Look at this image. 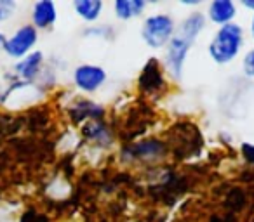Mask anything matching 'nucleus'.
<instances>
[{
	"mask_svg": "<svg viewBox=\"0 0 254 222\" xmlns=\"http://www.w3.org/2000/svg\"><path fill=\"white\" fill-rule=\"evenodd\" d=\"M242 47V28L239 25H225L216 33L209 45V54L219 64L230 63Z\"/></svg>",
	"mask_w": 254,
	"mask_h": 222,
	"instance_id": "nucleus-1",
	"label": "nucleus"
},
{
	"mask_svg": "<svg viewBox=\"0 0 254 222\" xmlns=\"http://www.w3.org/2000/svg\"><path fill=\"white\" fill-rule=\"evenodd\" d=\"M174 32V21L173 18L166 14L152 16L145 21L143 26V39L150 47H164L169 42L171 35Z\"/></svg>",
	"mask_w": 254,
	"mask_h": 222,
	"instance_id": "nucleus-2",
	"label": "nucleus"
},
{
	"mask_svg": "<svg viewBox=\"0 0 254 222\" xmlns=\"http://www.w3.org/2000/svg\"><path fill=\"white\" fill-rule=\"evenodd\" d=\"M37 42V32L33 26H21L9 40H5L4 50L11 57H23Z\"/></svg>",
	"mask_w": 254,
	"mask_h": 222,
	"instance_id": "nucleus-3",
	"label": "nucleus"
},
{
	"mask_svg": "<svg viewBox=\"0 0 254 222\" xmlns=\"http://www.w3.org/2000/svg\"><path fill=\"white\" fill-rule=\"evenodd\" d=\"M191 42L185 37H181L180 33L173 37L169 40V45H167V66H169L171 73L176 78H180L181 70H183V63L185 57H187V52L190 49Z\"/></svg>",
	"mask_w": 254,
	"mask_h": 222,
	"instance_id": "nucleus-4",
	"label": "nucleus"
},
{
	"mask_svg": "<svg viewBox=\"0 0 254 222\" xmlns=\"http://www.w3.org/2000/svg\"><path fill=\"white\" fill-rule=\"evenodd\" d=\"M106 80V73L103 68L92 66V64H84L75 70V84L85 92H92L98 87H101L103 82Z\"/></svg>",
	"mask_w": 254,
	"mask_h": 222,
	"instance_id": "nucleus-5",
	"label": "nucleus"
},
{
	"mask_svg": "<svg viewBox=\"0 0 254 222\" xmlns=\"http://www.w3.org/2000/svg\"><path fill=\"white\" fill-rule=\"evenodd\" d=\"M126 153H129V158L132 160H141V162H153L162 156H166V144L155 139L150 141H143L138 144H132L131 148H127Z\"/></svg>",
	"mask_w": 254,
	"mask_h": 222,
	"instance_id": "nucleus-6",
	"label": "nucleus"
},
{
	"mask_svg": "<svg viewBox=\"0 0 254 222\" xmlns=\"http://www.w3.org/2000/svg\"><path fill=\"white\" fill-rule=\"evenodd\" d=\"M139 87L145 92H159L164 87V78L157 61H148V64L143 68V73L139 77Z\"/></svg>",
	"mask_w": 254,
	"mask_h": 222,
	"instance_id": "nucleus-7",
	"label": "nucleus"
},
{
	"mask_svg": "<svg viewBox=\"0 0 254 222\" xmlns=\"http://www.w3.org/2000/svg\"><path fill=\"white\" fill-rule=\"evenodd\" d=\"M209 16L218 25H230V21L235 16V5L230 0H216L209 5Z\"/></svg>",
	"mask_w": 254,
	"mask_h": 222,
	"instance_id": "nucleus-8",
	"label": "nucleus"
},
{
	"mask_svg": "<svg viewBox=\"0 0 254 222\" xmlns=\"http://www.w3.org/2000/svg\"><path fill=\"white\" fill-rule=\"evenodd\" d=\"M32 18H33L35 26H39V28H47V26H51L56 21V7H54V4L49 2V0L39 2V4H35V7H33Z\"/></svg>",
	"mask_w": 254,
	"mask_h": 222,
	"instance_id": "nucleus-9",
	"label": "nucleus"
},
{
	"mask_svg": "<svg viewBox=\"0 0 254 222\" xmlns=\"http://www.w3.org/2000/svg\"><path fill=\"white\" fill-rule=\"evenodd\" d=\"M82 134H84L85 139L89 141H94L101 146H106L112 142V137H110V131L99 122H87L82 129Z\"/></svg>",
	"mask_w": 254,
	"mask_h": 222,
	"instance_id": "nucleus-10",
	"label": "nucleus"
},
{
	"mask_svg": "<svg viewBox=\"0 0 254 222\" xmlns=\"http://www.w3.org/2000/svg\"><path fill=\"white\" fill-rule=\"evenodd\" d=\"M113 9L120 19H131L141 14L145 9V2H141V0H117L113 4Z\"/></svg>",
	"mask_w": 254,
	"mask_h": 222,
	"instance_id": "nucleus-11",
	"label": "nucleus"
},
{
	"mask_svg": "<svg viewBox=\"0 0 254 222\" xmlns=\"http://www.w3.org/2000/svg\"><path fill=\"white\" fill-rule=\"evenodd\" d=\"M40 64H42V54L33 52V54H30L26 59H23L18 66H16V71H18V73L21 75L25 80H33V78L39 75Z\"/></svg>",
	"mask_w": 254,
	"mask_h": 222,
	"instance_id": "nucleus-12",
	"label": "nucleus"
},
{
	"mask_svg": "<svg viewBox=\"0 0 254 222\" xmlns=\"http://www.w3.org/2000/svg\"><path fill=\"white\" fill-rule=\"evenodd\" d=\"M71 117L75 122H82L84 118H99L103 117V108L96 106L91 101H80L77 106L71 108Z\"/></svg>",
	"mask_w": 254,
	"mask_h": 222,
	"instance_id": "nucleus-13",
	"label": "nucleus"
},
{
	"mask_svg": "<svg viewBox=\"0 0 254 222\" xmlns=\"http://www.w3.org/2000/svg\"><path fill=\"white\" fill-rule=\"evenodd\" d=\"M205 26V19L202 14H191L190 18L187 19V21L181 25L180 28V35L185 37V39H188L190 42H193L195 39H197V35L202 32V28Z\"/></svg>",
	"mask_w": 254,
	"mask_h": 222,
	"instance_id": "nucleus-14",
	"label": "nucleus"
},
{
	"mask_svg": "<svg viewBox=\"0 0 254 222\" xmlns=\"http://www.w3.org/2000/svg\"><path fill=\"white\" fill-rule=\"evenodd\" d=\"M73 7L80 18L87 19V21H94L101 12L103 2H99V0H77V2H73Z\"/></svg>",
	"mask_w": 254,
	"mask_h": 222,
	"instance_id": "nucleus-15",
	"label": "nucleus"
},
{
	"mask_svg": "<svg viewBox=\"0 0 254 222\" xmlns=\"http://www.w3.org/2000/svg\"><path fill=\"white\" fill-rule=\"evenodd\" d=\"M16 9L14 2H9V0H0V21L11 18L12 11Z\"/></svg>",
	"mask_w": 254,
	"mask_h": 222,
	"instance_id": "nucleus-16",
	"label": "nucleus"
},
{
	"mask_svg": "<svg viewBox=\"0 0 254 222\" xmlns=\"http://www.w3.org/2000/svg\"><path fill=\"white\" fill-rule=\"evenodd\" d=\"M244 70H246V75L254 77V49L251 50L246 56V59H244Z\"/></svg>",
	"mask_w": 254,
	"mask_h": 222,
	"instance_id": "nucleus-17",
	"label": "nucleus"
},
{
	"mask_svg": "<svg viewBox=\"0 0 254 222\" xmlns=\"http://www.w3.org/2000/svg\"><path fill=\"white\" fill-rule=\"evenodd\" d=\"M242 155L249 163H254V144H244L242 146Z\"/></svg>",
	"mask_w": 254,
	"mask_h": 222,
	"instance_id": "nucleus-18",
	"label": "nucleus"
},
{
	"mask_svg": "<svg viewBox=\"0 0 254 222\" xmlns=\"http://www.w3.org/2000/svg\"><path fill=\"white\" fill-rule=\"evenodd\" d=\"M244 5H246V7H249V9H253V11H254V0H246V2H244Z\"/></svg>",
	"mask_w": 254,
	"mask_h": 222,
	"instance_id": "nucleus-19",
	"label": "nucleus"
},
{
	"mask_svg": "<svg viewBox=\"0 0 254 222\" xmlns=\"http://www.w3.org/2000/svg\"><path fill=\"white\" fill-rule=\"evenodd\" d=\"M4 44H5V39H4V35L0 33V47H4Z\"/></svg>",
	"mask_w": 254,
	"mask_h": 222,
	"instance_id": "nucleus-20",
	"label": "nucleus"
},
{
	"mask_svg": "<svg viewBox=\"0 0 254 222\" xmlns=\"http://www.w3.org/2000/svg\"><path fill=\"white\" fill-rule=\"evenodd\" d=\"M251 32H253V37H254V18H253V23H251Z\"/></svg>",
	"mask_w": 254,
	"mask_h": 222,
	"instance_id": "nucleus-21",
	"label": "nucleus"
}]
</instances>
